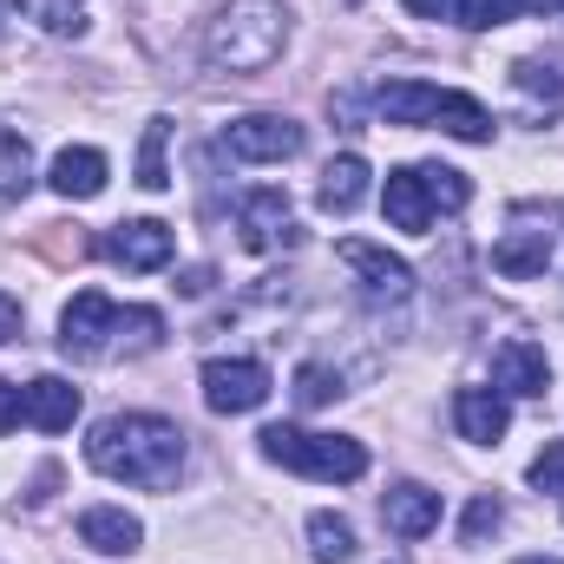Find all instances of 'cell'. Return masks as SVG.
Here are the masks:
<instances>
[{"instance_id":"obj_26","label":"cell","mask_w":564,"mask_h":564,"mask_svg":"<svg viewBox=\"0 0 564 564\" xmlns=\"http://www.w3.org/2000/svg\"><path fill=\"white\" fill-rule=\"evenodd\" d=\"M335 394H341V375H328V368H315V361L295 375V401H302V408H328Z\"/></svg>"},{"instance_id":"obj_22","label":"cell","mask_w":564,"mask_h":564,"mask_svg":"<svg viewBox=\"0 0 564 564\" xmlns=\"http://www.w3.org/2000/svg\"><path fill=\"white\" fill-rule=\"evenodd\" d=\"M26 20H40L59 40H79L86 33V0H26Z\"/></svg>"},{"instance_id":"obj_27","label":"cell","mask_w":564,"mask_h":564,"mask_svg":"<svg viewBox=\"0 0 564 564\" xmlns=\"http://www.w3.org/2000/svg\"><path fill=\"white\" fill-rule=\"evenodd\" d=\"M499 519H506V506H499L492 492H479V499L466 506V525H459V539H466V545H479L486 532H499Z\"/></svg>"},{"instance_id":"obj_17","label":"cell","mask_w":564,"mask_h":564,"mask_svg":"<svg viewBox=\"0 0 564 564\" xmlns=\"http://www.w3.org/2000/svg\"><path fill=\"white\" fill-rule=\"evenodd\" d=\"M381 519H388L394 539H426V532L440 525V492H426V486H394V492L381 499Z\"/></svg>"},{"instance_id":"obj_10","label":"cell","mask_w":564,"mask_h":564,"mask_svg":"<svg viewBox=\"0 0 564 564\" xmlns=\"http://www.w3.org/2000/svg\"><path fill=\"white\" fill-rule=\"evenodd\" d=\"M112 263H126V270H164L171 263V250H177V237L158 224V217H132V224H119L112 230Z\"/></svg>"},{"instance_id":"obj_12","label":"cell","mask_w":564,"mask_h":564,"mask_svg":"<svg viewBox=\"0 0 564 564\" xmlns=\"http://www.w3.org/2000/svg\"><path fill=\"white\" fill-rule=\"evenodd\" d=\"M79 545H93L106 558H132L144 545V525L119 506H93V512H79Z\"/></svg>"},{"instance_id":"obj_16","label":"cell","mask_w":564,"mask_h":564,"mask_svg":"<svg viewBox=\"0 0 564 564\" xmlns=\"http://www.w3.org/2000/svg\"><path fill=\"white\" fill-rule=\"evenodd\" d=\"M492 270L512 282H532L552 270V230H512L492 243Z\"/></svg>"},{"instance_id":"obj_29","label":"cell","mask_w":564,"mask_h":564,"mask_svg":"<svg viewBox=\"0 0 564 564\" xmlns=\"http://www.w3.org/2000/svg\"><path fill=\"white\" fill-rule=\"evenodd\" d=\"M20 421H26V408H20V388H7V381H0V433H13Z\"/></svg>"},{"instance_id":"obj_32","label":"cell","mask_w":564,"mask_h":564,"mask_svg":"<svg viewBox=\"0 0 564 564\" xmlns=\"http://www.w3.org/2000/svg\"><path fill=\"white\" fill-rule=\"evenodd\" d=\"M532 7H558V13H564V0H532Z\"/></svg>"},{"instance_id":"obj_6","label":"cell","mask_w":564,"mask_h":564,"mask_svg":"<svg viewBox=\"0 0 564 564\" xmlns=\"http://www.w3.org/2000/svg\"><path fill=\"white\" fill-rule=\"evenodd\" d=\"M230 158H243V164H282V158H295L302 151V126L295 119H282V112H250V119H237L230 132Z\"/></svg>"},{"instance_id":"obj_33","label":"cell","mask_w":564,"mask_h":564,"mask_svg":"<svg viewBox=\"0 0 564 564\" xmlns=\"http://www.w3.org/2000/svg\"><path fill=\"white\" fill-rule=\"evenodd\" d=\"M532 564H558V558H532Z\"/></svg>"},{"instance_id":"obj_4","label":"cell","mask_w":564,"mask_h":564,"mask_svg":"<svg viewBox=\"0 0 564 564\" xmlns=\"http://www.w3.org/2000/svg\"><path fill=\"white\" fill-rule=\"evenodd\" d=\"M263 459H276L302 479H361L368 473V446L348 433H302V426H263Z\"/></svg>"},{"instance_id":"obj_19","label":"cell","mask_w":564,"mask_h":564,"mask_svg":"<svg viewBox=\"0 0 564 564\" xmlns=\"http://www.w3.org/2000/svg\"><path fill=\"white\" fill-rule=\"evenodd\" d=\"M315 197H322V210L348 217V210H355V204L368 197V164H361L355 151H348V158H335V164L322 171V191H315Z\"/></svg>"},{"instance_id":"obj_8","label":"cell","mask_w":564,"mask_h":564,"mask_svg":"<svg viewBox=\"0 0 564 564\" xmlns=\"http://www.w3.org/2000/svg\"><path fill=\"white\" fill-rule=\"evenodd\" d=\"M453 426H459V440H473V446H499L506 426H512V408H506L499 388H459V394H453Z\"/></svg>"},{"instance_id":"obj_18","label":"cell","mask_w":564,"mask_h":564,"mask_svg":"<svg viewBox=\"0 0 564 564\" xmlns=\"http://www.w3.org/2000/svg\"><path fill=\"white\" fill-rule=\"evenodd\" d=\"M381 119L388 126H433V106H440V86H421V79H394L381 86Z\"/></svg>"},{"instance_id":"obj_14","label":"cell","mask_w":564,"mask_h":564,"mask_svg":"<svg viewBox=\"0 0 564 564\" xmlns=\"http://www.w3.org/2000/svg\"><path fill=\"white\" fill-rule=\"evenodd\" d=\"M20 408H26V421L40 426V433H66V426L79 421V388L59 381V375H40L33 388H20Z\"/></svg>"},{"instance_id":"obj_21","label":"cell","mask_w":564,"mask_h":564,"mask_svg":"<svg viewBox=\"0 0 564 564\" xmlns=\"http://www.w3.org/2000/svg\"><path fill=\"white\" fill-rule=\"evenodd\" d=\"M308 552H315V564H355V525L348 519H335V512H315L308 519Z\"/></svg>"},{"instance_id":"obj_25","label":"cell","mask_w":564,"mask_h":564,"mask_svg":"<svg viewBox=\"0 0 564 564\" xmlns=\"http://www.w3.org/2000/svg\"><path fill=\"white\" fill-rule=\"evenodd\" d=\"M421 184H426V197H433L440 210H466V197H473L466 171H453V164H421Z\"/></svg>"},{"instance_id":"obj_11","label":"cell","mask_w":564,"mask_h":564,"mask_svg":"<svg viewBox=\"0 0 564 564\" xmlns=\"http://www.w3.org/2000/svg\"><path fill=\"white\" fill-rule=\"evenodd\" d=\"M243 243L263 257V250H282V243H295V224H289V197L282 191H250L243 197Z\"/></svg>"},{"instance_id":"obj_2","label":"cell","mask_w":564,"mask_h":564,"mask_svg":"<svg viewBox=\"0 0 564 564\" xmlns=\"http://www.w3.org/2000/svg\"><path fill=\"white\" fill-rule=\"evenodd\" d=\"M164 341V315L158 308H119L112 295L99 289H79L59 315V348L73 361H106L112 348H132V355H151Z\"/></svg>"},{"instance_id":"obj_7","label":"cell","mask_w":564,"mask_h":564,"mask_svg":"<svg viewBox=\"0 0 564 564\" xmlns=\"http://www.w3.org/2000/svg\"><path fill=\"white\" fill-rule=\"evenodd\" d=\"M335 257L361 276V289H368V295H381V302H408V295H414V270H408L401 257H388V250L361 243V237H348Z\"/></svg>"},{"instance_id":"obj_1","label":"cell","mask_w":564,"mask_h":564,"mask_svg":"<svg viewBox=\"0 0 564 564\" xmlns=\"http://www.w3.org/2000/svg\"><path fill=\"white\" fill-rule=\"evenodd\" d=\"M86 459H93V473H106L119 486L164 492L184 473V433L171 421H158V414H112V421L93 426Z\"/></svg>"},{"instance_id":"obj_20","label":"cell","mask_w":564,"mask_h":564,"mask_svg":"<svg viewBox=\"0 0 564 564\" xmlns=\"http://www.w3.org/2000/svg\"><path fill=\"white\" fill-rule=\"evenodd\" d=\"M26 191H33V151H26V139L13 126H0V210L20 204Z\"/></svg>"},{"instance_id":"obj_31","label":"cell","mask_w":564,"mask_h":564,"mask_svg":"<svg viewBox=\"0 0 564 564\" xmlns=\"http://www.w3.org/2000/svg\"><path fill=\"white\" fill-rule=\"evenodd\" d=\"M408 7H414L421 20H446V7H453V0H408Z\"/></svg>"},{"instance_id":"obj_3","label":"cell","mask_w":564,"mask_h":564,"mask_svg":"<svg viewBox=\"0 0 564 564\" xmlns=\"http://www.w3.org/2000/svg\"><path fill=\"white\" fill-rule=\"evenodd\" d=\"M289 46V13L282 0H230L210 20V59L224 73H270Z\"/></svg>"},{"instance_id":"obj_23","label":"cell","mask_w":564,"mask_h":564,"mask_svg":"<svg viewBox=\"0 0 564 564\" xmlns=\"http://www.w3.org/2000/svg\"><path fill=\"white\" fill-rule=\"evenodd\" d=\"M525 7H532V0H459V7H453V20H459V26H473V33H492V26H512Z\"/></svg>"},{"instance_id":"obj_9","label":"cell","mask_w":564,"mask_h":564,"mask_svg":"<svg viewBox=\"0 0 564 564\" xmlns=\"http://www.w3.org/2000/svg\"><path fill=\"white\" fill-rule=\"evenodd\" d=\"M492 388H499V394H525V401H539V394L552 388V361H545V348H539V341H506V348L492 355Z\"/></svg>"},{"instance_id":"obj_13","label":"cell","mask_w":564,"mask_h":564,"mask_svg":"<svg viewBox=\"0 0 564 564\" xmlns=\"http://www.w3.org/2000/svg\"><path fill=\"white\" fill-rule=\"evenodd\" d=\"M46 184H53L59 197H73V204L99 197V191H106V151H93V144H66V151L53 158Z\"/></svg>"},{"instance_id":"obj_30","label":"cell","mask_w":564,"mask_h":564,"mask_svg":"<svg viewBox=\"0 0 564 564\" xmlns=\"http://www.w3.org/2000/svg\"><path fill=\"white\" fill-rule=\"evenodd\" d=\"M13 335H20V302L0 289V341H13Z\"/></svg>"},{"instance_id":"obj_24","label":"cell","mask_w":564,"mask_h":564,"mask_svg":"<svg viewBox=\"0 0 564 564\" xmlns=\"http://www.w3.org/2000/svg\"><path fill=\"white\" fill-rule=\"evenodd\" d=\"M164 144H171V119H151V126H144V144H139V184L144 191H164V184H171Z\"/></svg>"},{"instance_id":"obj_28","label":"cell","mask_w":564,"mask_h":564,"mask_svg":"<svg viewBox=\"0 0 564 564\" xmlns=\"http://www.w3.org/2000/svg\"><path fill=\"white\" fill-rule=\"evenodd\" d=\"M532 486H539V492H564V440H552V446L532 459Z\"/></svg>"},{"instance_id":"obj_15","label":"cell","mask_w":564,"mask_h":564,"mask_svg":"<svg viewBox=\"0 0 564 564\" xmlns=\"http://www.w3.org/2000/svg\"><path fill=\"white\" fill-rule=\"evenodd\" d=\"M388 224L394 230H408V237H426V224H433V197H426L421 184V164H408V171H388Z\"/></svg>"},{"instance_id":"obj_5","label":"cell","mask_w":564,"mask_h":564,"mask_svg":"<svg viewBox=\"0 0 564 564\" xmlns=\"http://www.w3.org/2000/svg\"><path fill=\"white\" fill-rule=\"evenodd\" d=\"M204 401H210V414H257L270 401V368L263 361H204Z\"/></svg>"}]
</instances>
